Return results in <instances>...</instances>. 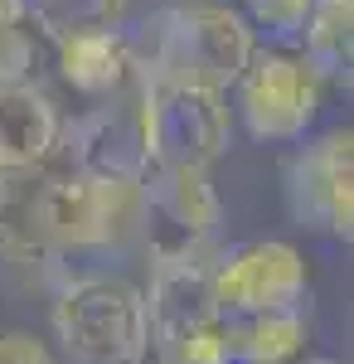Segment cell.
Segmentation results:
<instances>
[{"instance_id":"8","label":"cell","mask_w":354,"mask_h":364,"mask_svg":"<svg viewBox=\"0 0 354 364\" xmlns=\"http://www.w3.org/2000/svg\"><path fill=\"white\" fill-rule=\"evenodd\" d=\"M146 87V122L156 166H199L209 170L233 146V102L218 87H190V83H141Z\"/></svg>"},{"instance_id":"12","label":"cell","mask_w":354,"mask_h":364,"mask_svg":"<svg viewBox=\"0 0 354 364\" xmlns=\"http://www.w3.org/2000/svg\"><path fill=\"white\" fill-rule=\"evenodd\" d=\"M301 58L306 68L350 92L354 68V0H311V15L301 25Z\"/></svg>"},{"instance_id":"6","label":"cell","mask_w":354,"mask_h":364,"mask_svg":"<svg viewBox=\"0 0 354 364\" xmlns=\"http://www.w3.org/2000/svg\"><path fill=\"white\" fill-rule=\"evenodd\" d=\"M286 209L306 233L354 238V132L350 122L311 136L286 161Z\"/></svg>"},{"instance_id":"10","label":"cell","mask_w":354,"mask_h":364,"mask_svg":"<svg viewBox=\"0 0 354 364\" xmlns=\"http://www.w3.org/2000/svg\"><path fill=\"white\" fill-rule=\"evenodd\" d=\"M54 63H58V78L73 92H82L87 102H102V97L122 92L136 78L127 29H68V34H54Z\"/></svg>"},{"instance_id":"9","label":"cell","mask_w":354,"mask_h":364,"mask_svg":"<svg viewBox=\"0 0 354 364\" xmlns=\"http://www.w3.org/2000/svg\"><path fill=\"white\" fill-rule=\"evenodd\" d=\"M63 112L39 83L0 87V175H39L58 156Z\"/></svg>"},{"instance_id":"5","label":"cell","mask_w":354,"mask_h":364,"mask_svg":"<svg viewBox=\"0 0 354 364\" xmlns=\"http://www.w3.org/2000/svg\"><path fill=\"white\" fill-rule=\"evenodd\" d=\"M58 156H68V170L112 175V180H146V170L156 166V146H151L141 78H132L122 92H112L102 102H92L82 117L63 122Z\"/></svg>"},{"instance_id":"1","label":"cell","mask_w":354,"mask_h":364,"mask_svg":"<svg viewBox=\"0 0 354 364\" xmlns=\"http://www.w3.org/2000/svg\"><path fill=\"white\" fill-rule=\"evenodd\" d=\"M132 68L141 83H190V87H228L238 83L257 49L252 25L233 5L218 0H175L141 20L132 34Z\"/></svg>"},{"instance_id":"13","label":"cell","mask_w":354,"mask_h":364,"mask_svg":"<svg viewBox=\"0 0 354 364\" xmlns=\"http://www.w3.org/2000/svg\"><path fill=\"white\" fill-rule=\"evenodd\" d=\"M39 68V34L25 25H5L0 29V87H20L34 83Z\"/></svg>"},{"instance_id":"14","label":"cell","mask_w":354,"mask_h":364,"mask_svg":"<svg viewBox=\"0 0 354 364\" xmlns=\"http://www.w3.org/2000/svg\"><path fill=\"white\" fill-rule=\"evenodd\" d=\"M247 20L272 39H301V25L311 15V0H243Z\"/></svg>"},{"instance_id":"3","label":"cell","mask_w":354,"mask_h":364,"mask_svg":"<svg viewBox=\"0 0 354 364\" xmlns=\"http://www.w3.org/2000/svg\"><path fill=\"white\" fill-rule=\"evenodd\" d=\"M209 291H214V311L223 321L267 316V311H296L311 296V267H306L296 243L247 238V243L214 248Z\"/></svg>"},{"instance_id":"17","label":"cell","mask_w":354,"mask_h":364,"mask_svg":"<svg viewBox=\"0 0 354 364\" xmlns=\"http://www.w3.org/2000/svg\"><path fill=\"white\" fill-rule=\"evenodd\" d=\"M296 364H340V360H330V355H306V360H296Z\"/></svg>"},{"instance_id":"18","label":"cell","mask_w":354,"mask_h":364,"mask_svg":"<svg viewBox=\"0 0 354 364\" xmlns=\"http://www.w3.org/2000/svg\"><path fill=\"white\" fill-rule=\"evenodd\" d=\"M10 180H15V175H0V190H5V185H10Z\"/></svg>"},{"instance_id":"15","label":"cell","mask_w":354,"mask_h":364,"mask_svg":"<svg viewBox=\"0 0 354 364\" xmlns=\"http://www.w3.org/2000/svg\"><path fill=\"white\" fill-rule=\"evenodd\" d=\"M0 364H58L54 350L29 331H0Z\"/></svg>"},{"instance_id":"16","label":"cell","mask_w":354,"mask_h":364,"mask_svg":"<svg viewBox=\"0 0 354 364\" xmlns=\"http://www.w3.org/2000/svg\"><path fill=\"white\" fill-rule=\"evenodd\" d=\"M29 5H34V0H0V29L5 25H25Z\"/></svg>"},{"instance_id":"7","label":"cell","mask_w":354,"mask_h":364,"mask_svg":"<svg viewBox=\"0 0 354 364\" xmlns=\"http://www.w3.org/2000/svg\"><path fill=\"white\" fill-rule=\"evenodd\" d=\"M223 224V199H218L209 170L199 166H161L146 170L141 180V238L151 243V257L170 252L214 248Z\"/></svg>"},{"instance_id":"2","label":"cell","mask_w":354,"mask_h":364,"mask_svg":"<svg viewBox=\"0 0 354 364\" xmlns=\"http://www.w3.org/2000/svg\"><path fill=\"white\" fill-rule=\"evenodd\" d=\"M54 340L68 364H141L146 360V301L141 287L117 272L63 277L49 306Z\"/></svg>"},{"instance_id":"11","label":"cell","mask_w":354,"mask_h":364,"mask_svg":"<svg viewBox=\"0 0 354 364\" xmlns=\"http://www.w3.org/2000/svg\"><path fill=\"white\" fill-rule=\"evenodd\" d=\"M306 345H311L306 306L228 321V360L233 364H296L306 360Z\"/></svg>"},{"instance_id":"4","label":"cell","mask_w":354,"mask_h":364,"mask_svg":"<svg viewBox=\"0 0 354 364\" xmlns=\"http://www.w3.org/2000/svg\"><path fill=\"white\" fill-rule=\"evenodd\" d=\"M321 78L301 54L286 49H252L247 68L233 83V117L252 141H306L311 122L321 117Z\"/></svg>"}]
</instances>
